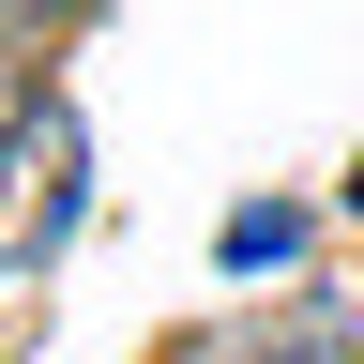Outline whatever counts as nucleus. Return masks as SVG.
Masks as SVG:
<instances>
[{
  "label": "nucleus",
  "instance_id": "obj_5",
  "mask_svg": "<svg viewBox=\"0 0 364 364\" xmlns=\"http://www.w3.org/2000/svg\"><path fill=\"white\" fill-rule=\"evenodd\" d=\"M349 198H364V167H349Z\"/></svg>",
  "mask_w": 364,
  "mask_h": 364
},
{
  "label": "nucleus",
  "instance_id": "obj_3",
  "mask_svg": "<svg viewBox=\"0 0 364 364\" xmlns=\"http://www.w3.org/2000/svg\"><path fill=\"white\" fill-rule=\"evenodd\" d=\"M258 364H349V318H334V304H289V334H273Z\"/></svg>",
  "mask_w": 364,
  "mask_h": 364
},
{
  "label": "nucleus",
  "instance_id": "obj_2",
  "mask_svg": "<svg viewBox=\"0 0 364 364\" xmlns=\"http://www.w3.org/2000/svg\"><path fill=\"white\" fill-rule=\"evenodd\" d=\"M273 258H304V213H228V273H273Z\"/></svg>",
  "mask_w": 364,
  "mask_h": 364
},
{
  "label": "nucleus",
  "instance_id": "obj_1",
  "mask_svg": "<svg viewBox=\"0 0 364 364\" xmlns=\"http://www.w3.org/2000/svg\"><path fill=\"white\" fill-rule=\"evenodd\" d=\"M76 228H91V122L61 91H31L0 122V273H46Z\"/></svg>",
  "mask_w": 364,
  "mask_h": 364
},
{
  "label": "nucleus",
  "instance_id": "obj_4",
  "mask_svg": "<svg viewBox=\"0 0 364 364\" xmlns=\"http://www.w3.org/2000/svg\"><path fill=\"white\" fill-rule=\"evenodd\" d=\"M91 16H107V0H0V31H16V46H61V31H91Z\"/></svg>",
  "mask_w": 364,
  "mask_h": 364
}]
</instances>
